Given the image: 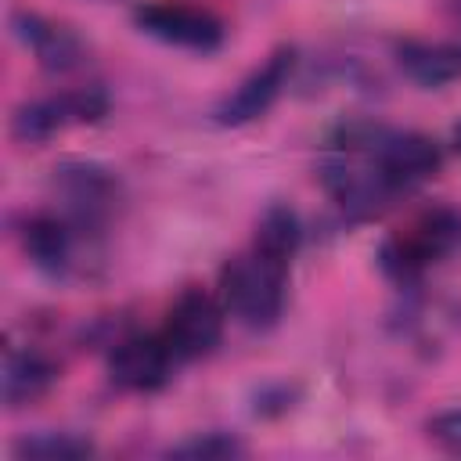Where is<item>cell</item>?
Masks as SVG:
<instances>
[{
	"mask_svg": "<svg viewBox=\"0 0 461 461\" xmlns=\"http://www.w3.org/2000/svg\"><path fill=\"white\" fill-rule=\"evenodd\" d=\"M457 249H461V209L432 205L378 245V267L393 285L411 288L425 277L429 267H436Z\"/></svg>",
	"mask_w": 461,
	"mask_h": 461,
	"instance_id": "2",
	"label": "cell"
},
{
	"mask_svg": "<svg viewBox=\"0 0 461 461\" xmlns=\"http://www.w3.org/2000/svg\"><path fill=\"white\" fill-rule=\"evenodd\" d=\"M180 360L162 331H126L108 349V378L122 393H158L169 385Z\"/></svg>",
	"mask_w": 461,
	"mask_h": 461,
	"instance_id": "9",
	"label": "cell"
},
{
	"mask_svg": "<svg viewBox=\"0 0 461 461\" xmlns=\"http://www.w3.org/2000/svg\"><path fill=\"white\" fill-rule=\"evenodd\" d=\"M223 324H227V310H223L220 295H212L198 285H187L169 303L158 331L169 342L173 357L180 364H191V360L209 357L223 342Z\"/></svg>",
	"mask_w": 461,
	"mask_h": 461,
	"instance_id": "5",
	"label": "cell"
},
{
	"mask_svg": "<svg viewBox=\"0 0 461 461\" xmlns=\"http://www.w3.org/2000/svg\"><path fill=\"white\" fill-rule=\"evenodd\" d=\"M367 144H371L375 158L382 162L385 176L396 184L400 194L418 191L443 166L439 144L432 137L418 133V130H396V126H385V122H371L367 126Z\"/></svg>",
	"mask_w": 461,
	"mask_h": 461,
	"instance_id": "8",
	"label": "cell"
},
{
	"mask_svg": "<svg viewBox=\"0 0 461 461\" xmlns=\"http://www.w3.org/2000/svg\"><path fill=\"white\" fill-rule=\"evenodd\" d=\"M94 454V443L79 432H32V436H22L14 443V457H32V461H79V457H90Z\"/></svg>",
	"mask_w": 461,
	"mask_h": 461,
	"instance_id": "15",
	"label": "cell"
},
{
	"mask_svg": "<svg viewBox=\"0 0 461 461\" xmlns=\"http://www.w3.org/2000/svg\"><path fill=\"white\" fill-rule=\"evenodd\" d=\"M288 259H277L263 252L259 245H249L234 252L220 267V303L227 317L252 331H267L281 321L285 299H288Z\"/></svg>",
	"mask_w": 461,
	"mask_h": 461,
	"instance_id": "1",
	"label": "cell"
},
{
	"mask_svg": "<svg viewBox=\"0 0 461 461\" xmlns=\"http://www.w3.org/2000/svg\"><path fill=\"white\" fill-rule=\"evenodd\" d=\"M54 191L68 216L97 230L122 205V180L115 176V169L90 162V158H68L54 166Z\"/></svg>",
	"mask_w": 461,
	"mask_h": 461,
	"instance_id": "7",
	"label": "cell"
},
{
	"mask_svg": "<svg viewBox=\"0 0 461 461\" xmlns=\"http://www.w3.org/2000/svg\"><path fill=\"white\" fill-rule=\"evenodd\" d=\"M133 25L176 50H191V54H216L227 40L223 22L198 4H180V0H151L140 4L133 11Z\"/></svg>",
	"mask_w": 461,
	"mask_h": 461,
	"instance_id": "6",
	"label": "cell"
},
{
	"mask_svg": "<svg viewBox=\"0 0 461 461\" xmlns=\"http://www.w3.org/2000/svg\"><path fill=\"white\" fill-rule=\"evenodd\" d=\"M97 234H101L97 227L79 223L65 209H40L22 223V249L36 270L68 281L90 274V263L101 259Z\"/></svg>",
	"mask_w": 461,
	"mask_h": 461,
	"instance_id": "3",
	"label": "cell"
},
{
	"mask_svg": "<svg viewBox=\"0 0 461 461\" xmlns=\"http://www.w3.org/2000/svg\"><path fill=\"white\" fill-rule=\"evenodd\" d=\"M112 101H108V90L101 83H86V86H68L61 94H47V97H36L29 104H22L11 119V133L18 144H47L54 140L58 133L72 130V126H90V122H101L108 115Z\"/></svg>",
	"mask_w": 461,
	"mask_h": 461,
	"instance_id": "4",
	"label": "cell"
},
{
	"mask_svg": "<svg viewBox=\"0 0 461 461\" xmlns=\"http://www.w3.org/2000/svg\"><path fill=\"white\" fill-rule=\"evenodd\" d=\"M396 65L421 90H439V86L461 79V43H454V40H400Z\"/></svg>",
	"mask_w": 461,
	"mask_h": 461,
	"instance_id": "13",
	"label": "cell"
},
{
	"mask_svg": "<svg viewBox=\"0 0 461 461\" xmlns=\"http://www.w3.org/2000/svg\"><path fill=\"white\" fill-rule=\"evenodd\" d=\"M450 144H454V151H457V155H461V122H457V126H454V133H450Z\"/></svg>",
	"mask_w": 461,
	"mask_h": 461,
	"instance_id": "18",
	"label": "cell"
},
{
	"mask_svg": "<svg viewBox=\"0 0 461 461\" xmlns=\"http://www.w3.org/2000/svg\"><path fill=\"white\" fill-rule=\"evenodd\" d=\"M241 454H245V443L234 432H223V429L194 432L184 443L169 447V457H187V461H230V457H241Z\"/></svg>",
	"mask_w": 461,
	"mask_h": 461,
	"instance_id": "16",
	"label": "cell"
},
{
	"mask_svg": "<svg viewBox=\"0 0 461 461\" xmlns=\"http://www.w3.org/2000/svg\"><path fill=\"white\" fill-rule=\"evenodd\" d=\"M14 36L32 50L36 65L50 76H68L86 65V43L61 22L40 14V11H14L11 14Z\"/></svg>",
	"mask_w": 461,
	"mask_h": 461,
	"instance_id": "11",
	"label": "cell"
},
{
	"mask_svg": "<svg viewBox=\"0 0 461 461\" xmlns=\"http://www.w3.org/2000/svg\"><path fill=\"white\" fill-rule=\"evenodd\" d=\"M252 245H259L263 252L277 256V259H295L299 245H303V223L295 216L292 205L285 202H274L263 209V216L256 220V234H252Z\"/></svg>",
	"mask_w": 461,
	"mask_h": 461,
	"instance_id": "14",
	"label": "cell"
},
{
	"mask_svg": "<svg viewBox=\"0 0 461 461\" xmlns=\"http://www.w3.org/2000/svg\"><path fill=\"white\" fill-rule=\"evenodd\" d=\"M425 432H429V439H432L443 454L461 457V407L436 411V414L425 421Z\"/></svg>",
	"mask_w": 461,
	"mask_h": 461,
	"instance_id": "17",
	"label": "cell"
},
{
	"mask_svg": "<svg viewBox=\"0 0 461 461\" xmlns=\"http://www.w3.org/2000/svg\"><path fill=\"white\" fill-rule=\"evenodd\" d=\"M292 72H295V50L292 47L270 50L263 65H256L230 94L220 97V104L212 108V119L220 126H245V122L263 119L274 108V101L285 94Z\"/></svg>",
	"mask_w": 461,
	"mask_h": 461,
	"instance_id": "10",
	"label": "cell"
},
{
	"mask_svg": "<svg viewBox=\"0 0 461 461\" xmlns=\"http://www.w3.org/2000/svg\"><path fill=\"white\" fill-rule=\"evenodd\" d=\"M58 378H61V375H58V364H54L43 349H36V346H29V342H7V346H4L0 393H4V403H7L11 411L43 400V396L54 389Z\"/></svg>",
	"mask_w": 461,
	"mask_h": 461,
	"instance_id": "12",
	"label": "cell"
}]
</instances>
